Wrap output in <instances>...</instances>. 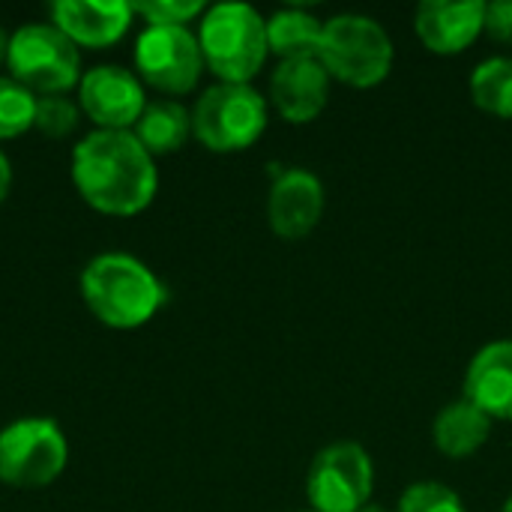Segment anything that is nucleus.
I'll list each match as a JSON object with an SVG mask.
<instances>
[{
    "label": "nucleus",
    "instance_id": "nucleus-4",
    "mask_svg": "<svg viewBox=\"0 0 512 512\" xmlns=\"http://www.w3.org/2000/svg\"><path fill=\"white\" fill-rule=\"evenodd\" d=\"M318 60L342 84L375 87L393 66V42L375 18L345 12L324 21Z\"/></svg>",
    "mask_w": 512,
    "mask_h": 512
},
{
    "label": "nucleus",
    "instance_id": "nucleus-9",
    "mask_svg": "<svg viewBox=\"0 0 512 512\" xmlns=\"http://www.w3.org/2000/svg\"><path fill=\"white\" fill-rule=\"evenodd\" d=\"M135 69L141 81L168 96L195 90L204 54L198 36L189 27H144L135 42Z\"/></svg>",
    "mask_w": 512,
    "mask_h": 512
},
{
    "label": "nucleus",
    "instance_id": "nucleus-12",
    "mask_svg": "<svg viewBox=\"0 0 512 512\" xmlns=\"http://www.w3.org/2000/svg\"><path fill=\"white\" fill-rule=\"evenodd\" d=\"M51 24L63 30L78 48H108L129 30L135 18V3L111 0V3H93V0H57L48 6Z\"/></svg>",
    "mask_w": 512,
    "mask_h": 512
},
{
    "label": "nucleus",
    "instance_id": "nucleus-10",
    "mask_svg": "<svg viewBox=\"0 0 512 512\" xmlns=\"http://www.w3.org/2000/svg\"><path fill=\"white\" fill-rule=\"evenodd\" d=\"M78 105L96 129H132L147 108L141 78L123 66H93L78 81Z\"/></svg>",
    "mask_w": 512,
    "mask_h": 512
},
{
    "label": "nucleus",
    "instance_id": "nucleus-6",
    "mask_svg": "<svg viewBox=\"0 0 512 512\" xmlns=\"http://www.w3.org/2000/svg\"><path fill=\"white\" fill-rule=\"evenodd\" d=\"M267 129V102L252 84H216L192 108V135L213 153L252 147Z\"/></svg>",
    "mask_w": 512,
    "mask_h": 512
},
{
    "label": "nucleus",
    "instance_id": "nucleus-7",
    "mask_svg": "<svg viewBox=\"0 0 512 512\" xmlns=\"http://www.w3.org/2000/svg\"><path fill=\"white\" fill-rule=\"evenodd\" d=\"M69 462V441L48 417H24L0 429V483L12 489L51 486Z\"/></svg>",
    "mask_w": 512,
    "mask_h": 512
},
{
    "label": "nucleus",
    "instance_id": "nucleus-24",
    "mask_svg": "<svg viewBox=\"0 0 512 512\" xmlns=\"http://www.w3.org/2000/svg\"><path fill=\"white\" fill-rule=\"evenodd\" d=\"M483 30H486L495 42L512 45V0H495V3H486V21H483Z\"/></svg>",
    "mask_w": 512,
    "mask_h": 512
},
{
    "label": "nucleus",
    "instance_id": "nucleus-11",
    "mask_svg": "<svg viewBox=\"0 0 512 512\" xmlns=\"http://www.w3.org/2000/svg\"><path fill=\"white\" fill-rule=\"evenodd\" d=\"M324 216V186L312 171H282L267 195V222L282 240H303Z\"/></svg>",
    "mask_w": 512,
    "mask_h": 512
},
{
    "label": "nucleus",
    "instance_id": "nucleus-27",
    "mask_svg": "<svg viewBox=\"0 0 512 512\" xmlns=\"http://www.w3.org/2000/svg\"><path fill=\"white\" fill-rule=\"evenodd\" d=\"M360 512H390V510H384V507H378V504H366Z\"/></svg>",
    "mask_w": 512,
    "mask_h": 512
},
{
    "label": "nucleus",
    "instance_id": "nucleus-14",
    "mask_svg": "<svg viewBox=\"0 0 512 512\" xmlns=\"http://www.w3.org/2000/svg\"><path fill=\"white\" fill-rule=\"evenodd\" d=\"M330 75L318 57L282 60L270 78V99L288 123L315 120L330 99Z\"/></svg>",
    "mask_w": 512,
    "mask_h": 512
},
{
    "label": "nucleus",
    "instance_id": "nucleus-26",
    "mask_svg": "<svg viewBox=\"0 0 512 512\" xmlns=\"http://www.w3.org/2000/svg\"><path fill=\"white\" fill-rule=\"evenodd\" d=\"M9 36H12V33H6V30L0 27V63H6V54H9Z\"/></svg>",
    "mask_w": 512,
    "mask_h": 512
},
{
    "label": "nucleus",
    "instance_id": "nucleus-3",
    "mask_svg": "<svg viewBox=\"0 0 512 512\" xmlns=\"http://www.w3.org/2000/svg\"><path fill=\"white\" fill-rule=\"evenodd\" d=\"M198 45L222 84H249L270 54L267 21L249 3H216L201 18Z\"/></svg>",
    "mask_w": 512,
    "mask_h": 512
},
{
    "label": "nucleus",
    "instance_id": "nucleus-25",
    "mask_svg": "<svg viewBox=\"0 0 512 512\" xmlns=\"http://www.w3.org/2000/svg\"><path fill=\"white\" fill-rule=\"evenodd\" d=\"M9 189H12V165H9L6 153L0 150V201L9 195Z\"/></svg>",
    "mask_w": 512,
    "mask_h": 512
},
{
    "label": "nucleus",
    "instance_id": "nucleus-22",
    "mask_svg": "<svg viewBox=\"0 0 512 512\" xmlns=\"http://www.w3.org/2000/svg\"><path fill=\"white\" fill-rule=\"evenodd\" d=\"M207 6L201 0H150L135 3V15H141L150 27H186L192 18L204 15Z\"/></svg>",
    "mask_w": 512,
    "mask_h": 512
},
{
    "label": "nucleus",
    "instance_id": "nucleus-2",
    "mask_svg": "<svg viewBox=\"0 0 512 512\" xmlns=\"http://www.w3.org/2000/svg\"><path fill=\"white\" fill-rule=\"evenodd\" d=\"M81 297L105 327L135 330L162 309L165 285L141 258L102 252L81 270Z\"/></svg>",
    "mask_w": 512,
    "mask_h": 512
},
{
    "label": "nucleus",
    "instance_id": "nucleus-28",
    "mask_svg": "<svg viewBox=\"0 0 512 512\" xmlns=\"http://www.w3.org/2000/svg\"><path fill=\"white\" fill-rule=\"evenodd\" d=\"M501 512H512V495L507 498V504H504V510H501Z\"/></svg>",
    "mask_w": 512,
    "mask_h": 512
},
{
    "label": "nucleus",
    "instance_id": "nucleus-16",
    "mask_svg": "<svg viewBox=\"0 0 512 512\" xmlns=\"http://www.w3.org/2000/svg\"><path fill=\"white\" fill-rule=\"evenodd\" d=\"M489 435H492V417H486L465 396L459 402H450L432 423L435 447L450 459L474 456L489 441Z\"/></svg>",
    "mask_w": 512,
    "mask_h": 512
},
{
    "label": "nucleus",
    "instance_id": "nucleus-8",
    "mask_svg": "<svg viewBox=\"0 0 512 512\" xmlns=\"http://www.w3.org/2000/svg\"><path fill=\"white\" fill-rule=\"evenodd\" d=\"M372 489V456L354 441L324 447L309 465L306 495L315 512H360L369 504Z\"/></svg>",
    "mask_w": 512,
    "mask_h": 512
},
{
    "label": "nucleus",
    "instance_id": "nucleus-29",
    "mask_svg": "<svg viewBox=\"0 0 512 512\" xmlns=\"http://www.w3.org/2000/svg\"><path fill=\"white\" fill-rule=\"evenodd\" d=\"M309 512H315V510H309Z\"/></svg>",
    "mask_w": 512,
    "mask_h": 512
},
{
    "label": "nucleus",
    "instance_id": "nucleus-21",
    "mask_svg": "<svg viewBox=\"0 0 512 512\" xmlns=\"http://www.w3.org/2000/svg\"><path fill=\"white\" fill-rule=\"evenodd\" d=\"M81 120V105L72 102L66 93L60 96H36V114H33V129L48 135V138H63L69 135Z\"/></svg>",
    "mask_w": 512,
    "mask_h": 512
},
{
    "label": "nucleus",
    "instance_id": "nucleus-23",
    "mask_svg": "<svg viewBox=\"0 0 512 512\" xmlns=\"http://www.w3.org/2000/svg\"><path fill=\"white\" fill-rule=\"evenodd\" d=\"M396 512H468L462 498L441 486V483H417L411 486L402 501H399V510Z\"/></svg>",
    "mask_w": 512,
    "mask_h": 512
},
{
    "label": "nucleus",
    "instance_id": "nucleus-18",
    "mask_svg": "<svg viewBox=\"0 0 512 512\" xmlns=\"http://www.w3.org/2000/svg\"><path fill=\"white\" fill-rule=\"evenodd\" d=\"M324 24L306 9H279L267 18V48L279 60H309L321 51Z\"/></svg>",
    "mask_w": 512,
    "mask_h": 512
},
{
    "label": "nucleus",
    "instance_id": "nucleus-15",
    "mask_svg": "<svg viewBox=\"0 0 512 512\" xmlns=\"http://www.w3.org/2000/svg\"><path fill=\"white\" fill-rule=\"evenodd\" d=\"M465 399L492 420H512V339L477 351L465 372Z\"/></svg>",
    "mask_w": 512,
    "mask_h": 512
},
{
    "label": "nucleus",
    "instance_id": "nucleus-13",
    "mask_svg": "<svg viewBox=\"0 0 512 512\" xmlns=\"http://www.w3.org/2000/svg\"><path fill=\"white\" fill-rule=\"evenodd\" d=\"M483 21L486 3L480 0H426L417 6L414 30L429 51L459 54L483 33Z\"/></svg>",
    "mask_w": 512,
    "mask_h": 512
},
{
    "label": "nucleus",
    "instance_id": "nucleus-5",
    "mask_svg": "<svg viewBox=\"0 0 512 512\" xmlns=\"http://www.w3.org/2000/svg\"><path fill=\"white\" fill-rule=\"evenodd\" d=\"M9 78L33 96H60L81 81L78 45L54 24H24L9 36Z\"/></svg>",
    "mask_w": 512,
    "mask_h": 512
},
{
    "label": "nucleus",
    "instance_id": "nucleus-1",
    "mask_svg": "<svg viewBox=\"0 0 512 512\" xmlns=\"http://www.w3.org/2000/svg\"><path fill=\"white\" fill-rule=\"evenodd\" d=\"M69 174L78 195L105 216H135L159 189L156 162L132 129H93L75 144Z\"/></svg>",
    "mask_w": 512,
    "mask_h": 512
},
{
    "label": "nucleus",
    "instance_id": "nucleus-17",
    "mask_svg": "<svg viewBox=\"0 0 512 512\" xmlns=\"http://www.w3.org/2000/svg\"><path fill=\"white\" fill-rule=\"evenodd\" d=\"M132 132L150 156L177 153L186 144V138L192 135V111H186L174 99L147 102V108L141 111Z\"/></svg>",
    "mask_w": 512,
    "mask_h": 512
},
{
    "label": "nucleus",
    "instance_id": "nucleus-19",
    "mask_svg": "<svg viewBox=\"0 0 512 512\" xmlns=\"http://www.w3.org/2000/svg\"><path fill=\"white\" fill-rule=\"evenodd\" d=\"M471 96L483 111L512 117V57L483 60L471 75Z\"/></svg>",
    "mask_w": 512,
    "mask_h": 512
},
{
    "label": "nucleus",
    "instance_id": "nucleus-20",
    "mask_svg": "<svg viewBox=\"0 0 512 512\" xmlns=\"http://www.w3.org/2000/svg\"><path fill=\"white\" fill-rule=\"evenodd\" d=\"M36 96L21 87L15 78L0 75V141L18 138L21 132L33 129Z\"/></svg>",
    "mask_w": 512,
    "mask_h": 512
}]
</instances>
